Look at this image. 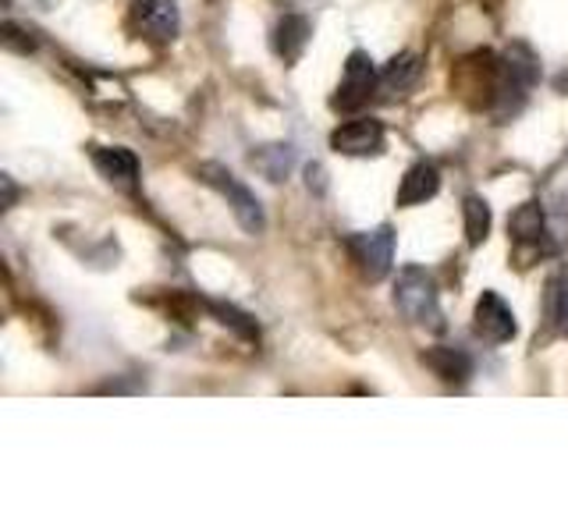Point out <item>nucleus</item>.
Wrapping results in <instances>:
<instances>
[{
	"mask_svg": "<svg viewBox=\"0 0 568 532\" xmlns=\"http://www.w3.org/2000/svg\"><path fill=\"white\" fill-rule=\"evenodd\" d=\"M419 71H423V61L416 53H398L395 61L384 64L381 79H377V93L384 100H395V96H405L408 89L419 82Z\"/></svg>",
	"mask_w": 568,
	"mask_h": 532,
	"instance_id": "9b49d317",
	"label": "nucleus"
},
{
	"mask_svg": "<svg viewBox=\"0 0 568 532\" xmlns=\"http://www.w3.org/2000/svg\"><path fill=\"white\" fill-rule=\"evenodd\" d=\"M0 182H4V206H14V195H18L14 182H11V177H8V174H4V177H0Z\"/></svg>",
	"mask_w": 568,
	"mask_h": 532,
	"instance_id": "6ab92c4d",
	"label": "nucleus"
},
{
	"mask_svg": "<svg viewBox=\"0 0 568 532\" xmlns=\"http://www.w3.org/2000/svg\"><path fill=\"white\" fill-rule=\"evenodd\" d=\"M22 35H26V32L18 29L14 22L4 25V43H8L11 50H22V53H26V50H32V40H22Z\"/></svg>",
	"mask_w": 568,
	"mask_h": 532,
	"instance_id": "a211bd4d",
	"label": "nucleus"
},
{
	"mask_svg": "<svg viewBox=\"0 0 568 532\" xmlns=\"http://www.w3.org/2000/svg\"><path fill=\"white\" fill-rule=\"evenodd\" d=\"M93 167L114 188H135L139 182V160L124 146H93Z\"/></svg>",
	"mask_w": 568,
	"mask_h": 532,
	"instance_id": "6e6552de",
	"label": "nucleus"
},
{
	"mask_svg": "<svg viewBox=\"0 0 568 532\" xmlns=\"http://www.w3.org/2000/svg\"><path fill=\"white\" fill-rule=\"evenodd\" d=\"M508 235L519 245H540V238H544V209H540V203H523L519 209H515L511 221H508Z\"/></svg>",
	"mask_w": 568,
	"mask_h": 532,
	"instance_id": "ddd939ff",
	"label": "nucleus"
},
{
	"mask_svg": "<svg viewBox=\"0 0 568 532\" xmlns=\"http://www.w3.org/2000/svg\"><path fill=\"white\" fill-rule=\"evenodd\" d=\"M132 29L150 43H171L182 29V14H178L174 0H135Z\"/></svg>",
	"mask_w": 568,
	"mask_h": 532,
	"instance_id": "39448f33",
	"label": "nucleus"
},
{
	"mask_svg": "<svg viewBox=\"0 0 568 532\" xmlns=\"http://www.w3.org/2000/svg\"><path fill=\"white\" fill-rule=\"evenodd\" d=\"M348 253H352V263L359 266V274L366 280H384L390 263H395V231L387 224L373 227V231H359V235H352L348 242Z\"/></svg>",
	"mask_w": 568,
	"mask_h": 532,
	"instance_id": "7ed1b4c3",
	"label": "nucleus"
},
{
	"mask_svg": "<svg viewBox=\"0 0 568 532\" xmlns=\"http://www.w3.org/2000/svg\"><path fill=\"white\" fill-rule=\"evenodd\" d=\"M462 217H466V242L473 248L484 245L487 235H490V206H487V200H479V195H469V200L462 203Z\"/></svg>",
	"mask_w": 568,
	"mask_h": 532,
	"instance_id": "4468645a",
	"label": "nucleus"
},
{
	"mask_svg": "<svg viewBox=\"0 0 568 532\" xmlns=\"http://www.w3.org/2000/svg\"><path fill=\"white\" fill-rule=\"evenodd\" d=\"M555 319L561 324V330L568 334V284H561V291L555 288Z\"/></svg>",
	"mask_w": 568,
	"mask_h": 532,
	"instance_id": "f3484780",
	"label": "nucleus"
},
{
	"mask_svg": "<svg viewBox=\"0 0 568 532\" xmlns=\"http://www.w3.org/2000/svg\"><path fill=\"white\" fill-rule=\"evenodd\" d=\"M200 182L203 185H210V188H217L224 200H227V206H231V213H235V221H239V227L245 231V235H263V227H266V213H263V206H260V200H256V192L253 188H245L235 174H231L227 167H221V164H203L200 171Z\"/></svg>",
	"mask_w": 568,
	"mask_h": 532,
	"instance_id": "f03ea898",
	"label": "nucleus"
},
{
	"mask_svg": "<svg viewBox=\"0 0 568 532\" xmlns=\"http://www.w3.org/2000/svg\"><path fill=\"white\" fill-rule=\"evenodd\" d=\"M331 150L342 156H377L384 150V124L373 117L345 121L331 132Z\"/></svg>",
	"mask_w": 568,
	"mask_h": 532,
	"instance_id": "0eeeda50",
	"label": "nucleus"
},
{
	"mask_svg": "<svg viewBox=\"0 0 568 532\" xmlns=\"http://www.w3.org/2000/svg\"><path fill=\"white\" fill-rule=\"evenodd\" d=\"M310 18H302V14H284L281 22L274 25V35H271V43H274V53L284 61V64H295L302 58V50H306L310 43Z\"/></svg>",
	"mask_w": 568,
	"mask_h": 532,
	"instance_id": "1a4fd4ad",
	"label": "nucleus"
},
{
	"mask_svg": "<svg viewBox=\"0 0 568 532\" xmlns=\"http://www.w3.org/2000/svg\"><path fill=\"white\" fill-rule=\"evenodd\" d=\"M423 366L434 369V377H440L444 383H466L473 377V359L462 348H448V345H437V348H426L423 351Z\"/></svg>",
	"mask_w": 568,
	"mask_h": 532,
	"instance_id": "f8f14e48",
	"label": "nucleus"
},
{
	"mask_svg": "<svg viewBox=\"0 0 568 532\" xmlns=\"http://www.w3.org/2000/svg\"><path fill=\"white\" fill-rule=\"evenodd\" d=\"M377 68H373L369 53L366 50H352L348 61H345V71H342V82H337V93L331 96V106L334 111H359L363 103H369V96L377 93Z\"/></svg>",
	"mask_w": 568,
	"mask_h": 532,
	"instance_id": "20e7f679",
	"label": "nucleus"
},
{
	"mask_svg": "<svg viewBox=\"0 0 568 532\" xmlns=\"http://www.w3.org/2000/svg\"><path fill=\"white\" fill-rule=\"evenodd\" d=\"M473 330L476 337H484L487 345H508L519 327H515V313L508 301L497 291H484L473 313Z\"/></svg>",
	"mask_w": 568,
	"mask_h": 532,
	"instance_id": "423d86ee",
	"label": "nucleus"
},
{
	"mask_svg": "<svg viewBox=\"0 0 568 532\" xmlns=\"http://www.w3.org/2000/svg\"><path fill=\"white\" fill-rule=\"evenodd\" d=\"M253 164L271 177V182H281V177H288V171L295 164V153H292V146H263L253 153Z\"/></svg>",
	"mask_w": 568,
	"mask_h": 532,
	"instance_id": "2eb2a0df",
	"label": "nucleus"
},
{
	"mask_svg": "<svg viewBox=\"0 0 568 532\" xmlns=\"http://www.w3.org/2000/svg\"><path fill=\"white\" fill-rule=\"evenodd\" d=\"M395 306L408 319V324L419 327H440V301H437V284L434 277L423 270V266H405L395 284Z\"/></svg>",
	"mask_w": 568,
	"mask_h": 532,
	"instance_id": "f257e3e1",
	"label": "nucleus"
},
{
	"mask_svg": "<svg viewBox=\"0 0 568 532\" xmlns=\"http://www.w3.org/2000/svg\"><path fill=\"white\" fill-rule=\"evenodd\" d=\"M440 188V171L430 164V160H419L405 171L402 185H398V206H419L426 200H434Z\"/></svg>",
	"mask_w": 568,
	"mask_h": 532,
	"instance_id": "9d476101",
	"label": "nucleus"
},
{
	"mask_svg": "<svg viewBox=\"0 0 568 532\" xmlns=\"http://www.w3.org/2000/svg\"><path fill=\"white\" fill-rule=\"evenodd\" d=\"M206 309L221 319L224 327H231L239 337H245V341H260V327H256V319L235 309V306H227V301H206Z\"/></svg>",
	"mask_w": 568,
	"mask_h": 532,
	"instance_id": "dca6fc26",
	"label": "nucleus"
}]
</instances>
